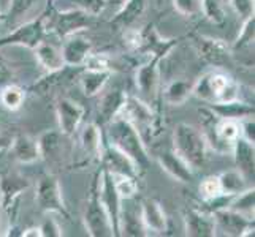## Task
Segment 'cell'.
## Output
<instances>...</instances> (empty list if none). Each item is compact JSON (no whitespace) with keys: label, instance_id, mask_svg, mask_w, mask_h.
I'll return each instance as SVG.
<instances>
[{"label":"cell","instance_id":"8","mask_svg":"<svg viewBox=\"0 0 255 237\" xmlns=\"http://www.w3.org/2000/svg\"><path fill=\"white\" fill-rule=\"evenodd\" d=\"M56 10V8H54ZM94 16L87 14L81 10H56V13L49 17V24H46V30H52L60 38H67L75 35L83 29L91 27Z\"/></svg>","mask_w":255,"mask_h":237},{"label":"cell","instance_id":"31","mask_svg":"<svg viewBox=\"0 0 255 237\" xmlns=\"http://www.w3.org/2000/svg\"><path fill=\"white\" fill-rule=\"evenodd\" d=\"M219 182H221L222 193H225V195H238V193L252 187L249 179L238 168L228 169L222 174H219Z\"/></svg>","mask_w":255,"mask_h":237},{"label":"cell","instance_id":"33","mask_svg":"<svg viewBox=\"0 0 255 237\" xmlns=\"http://www.w3.org/2000/svg\"><path fill=\"white\" fill-rule=\"evenodd\" d=\"M62 136L64 135L60 130H48L37 139L41 158H51L60 151V147H62Z\"/></svg>","mask_w":255,"mask_h":237},{"label":"cell","instance_id":"35","mask_svg":"<svg viewBox=\"0 0 255 237\" xmlns=\"http://www.w3.org/2000/svg\"><path fill=\"white\" fill-rule=\"evenodd\" d=\"M254 204H255V191L254 187H249L248 190L232 196L228 209L235 210V212H240L249 218H254Z\"/></svg>","mask_w":255,"mask_h":237},{"label":"cell","instance_id":"49","mask_svg":"<svg viewBox=\"0 0 255 237\" xmlns=\"http://www.w3.org/2000/svg\"><path fill=\"white\" fill-rule=\"evenodd\" d=\"M2 155H3V152H0V158H2Z\"/></svg>","mask_w":255,"mask_h":237},{"label":"cell","instance_id":"36","mask_svg":"<svg viewBox=\"0 0 255 237\" xmlns=\"http://www.w3.org/2000/svg\"><path fill=\"white\" fill-rule=\"evenodd\" d=\"M25 100V92L22 87L16 84H6L2 90H0V103L3 104V108L10 111H17Z\"/></svg>","mask_w":255,"mask_h":237},{"label":"cell","instance_id":"37","mask_svg":"<svg viewBox=\"0 0 255 237\" xmlns=\"http://www.w3.org/2000/svg\"><path fill=\"white\" fill-rule=\"evenodd\" d=\"M201 10L213 24H224L225 10L224 0H201Z\"/></svg>","mask_w":255,"mask_h":237},{"label":"cell","instance_id":"42","mask_svg":"<svg viewBox=\"0 0 255 237\" xmlns=\"http://www.w3.org/2000/svg\"><path fill=\"white\" fill-rule=\"evenodd\" d=\"M40 233H41V237H60V236H64L62 228H60V225L56 222V218H52V217H48L46 220L41 223Z\"/></svg>","mask_w":255,"mask_h":237},{"label":"cell","instance_id":"15","mask_svg":"<svg viewBox=\"0 0 255 237\" xmlns=\"http://www.w3.org/2000/svg\"><path fill=\"white\" fill-rule=\"evenodd\" d=\"M162 57L159 56H151L146 64L138 67L136 75H135V82L136 89L143 95L154 98L157 93V87H159V76H160V65Z\"/></svg>","mask_w":255,"mask_h":237},{"label":"cell","instance_id":"6","mask_svg":"<svg viewBox=\"0 0 255 237\" xmlns=\"http://www.w3.org/2000/svg\"><path fill=\"white\" fill-rule=\"evenodd\" d=\"M35 201H37L38 207L48 214H59L64 218L70 217L67 206L64 203L60 183L54 175L46 174L38 180L37 188H35Z\"/></svg>","mask_w":255,"mask_h":237},{"label":"cell","instance_id":"9","mask_svg":"<svg viewBox=\"0 0 255 237\" xmlns=\"http://www.w3.org/2000/svg\"><path fill=\"white\" fill-rule=\"evenodd\" d=\"M193 46H195L198 56L205 60V62L214 68H225L232 65V49L222 40L203 37V35H197L193 37Z\"/></svg>","mask_w":255,"mask_h":237},{"label":"cell","instance_id":"25","mask_svg":"<svg viewBox=\"0 0 255 237\" xmlns=\"http://www.w3.org/2000/svg\"><path fill=\"white\" fill-rule=\"evenodd\" d=\"M40 3H49V0H11L5 14V24L13 30L19 24L29 21L27 16L37 10Z\"/></svg>","mask_w":255,"mask_h":237},{"label":"cell","instance_id":"47","mask_svg":"<svg viewBox=\"0 0 255 237\" xmlns=\"http://www.w3.org/2000/svg\"><path fill=\"white\" fill-rule=\"evenodd\" d=\"M10 143H11V139L10 138H6L3 135H0V152H5L8 147H10Z\"/></svg>","mask_w":255,"mask_h":237},{"label":"cell","instance_id":"12","mask_svg":"<svg viewBox=\"0 0 255 237\" xmlns=\"http://www.w3.org/2000/svg\"><path fill=\"white\" fill-rule=\"evenodd\" d=\"M119 114H122V116L139 131L141 136L144 135V131H151L152 133V128L155 127V119H154L151 108H149L147 103H144L143 100L136 98V96L127 95Z\"/></svg>","mask_w":255,"mask_h":237},{"label":"cell","instance_id":"30","mask_svg":"<svg viewBox=\"0 0 255 237\" xmlns=\"http://www.w3.org/2000/svg\"><path fill=\"white\" fill-rule=\"evenodd\" d=\"M111 72H94V70H83V73L80 75V85L81 90L86 96H92L100 95L103 92L105 85L110 81Z\"/></svg>","mask_w":255,"mask_h":237},{"label":"cell","instance_id":"28","mask_svg":"<svg viewBox=\"0 0 255 237\" xmlns=\"http://www.w3.org/2000/svg\"><path fill=\"white\" fill-rule=\"evenodd\" d=\"M144 8L146 0H127L118 10L116 16L111 19V25L116 29H128L144 13Z\"/></svg>","mask_w":255,"mask_h":237},{"label":"cell","instance_id":"39","mask_svg":"<svg viewBox=\"0 0 255 237\" xmlns=\"http://www.w3.org/2000/svg\"><path fill=\"white\" fill-rule=\"evenodd\" d=\"M72 3V6H68L67 10H81L91 16H99L105 10V0H67Z\"/></svg>","mask_w":255,"mask_h":237},{"label":"cell","instance_id":"22","mask_svg":"<svg viewBox=\"0 0 255 237\" xmlns=\"http://www.w3.org/2000/svg\"><path fill=\"white\" fill-rule=\"evenodd\" d=\"M126 96H127L126 92L119 89V87H114V89L103 93V96L99 101V108H97L100 124L107 125L113 117L118 116L122 109V104L126 101Z\"/></svg>","mask_w":255,"mask_h":237},{"label":"cell","instance_id":"16","mask_svg":"<svg viewBox=\"0 0 255 237\" xmlns=\"http://www.w3.org/2000/svg\"><path fill=\"white\" fill-rule=\"evenodd\" d=\"M139 214H141V222L146 228L147 234H165L168 228V218L163 210V206L154 198L144 199L139 204Z\"/></svg>","mask_w":255,"mask_h":237},{"label":"cell","instance_id":"29","mask_svg":"<svg viewBox=\"0 0 255 237\" xmlns=\"http://www.w3.org/2000/svg\"><path fill=\"white\" fill-rule=\"evenodd\" d=\"M254 37H255V19H254V14H252V16L244 19L238 38H236L235 43L230 46L232 57L240 54V52H243V51H246V56L249 57V60L254 62Z\"/></svg>","mask_w":255,"mask_h":237},{"label":"cell","instance_id":"24","mask_svg":"<svg viewBox=\"0 0 255 237\" xmlns=\"http://www.w3.org/2000/svg\"><path fill=\"white\" fill-rule=\"evenodd\" d=\"M119 236H130V237L147 236V231H146V228L141 222L139 209L131 207V206H126L124 201H122V209H121Z\"/></svg>","mask_w":255,"mask_h":237},{"label":"cell","instance_id":"21","mask_svg":"<svg viewBox=\"0 0 255 237\" xmlns=\"http://www.w3.org/2000/svg\"><path fill=\"white\" fill-rule=\"evenodd\" d=\"M232 154L235 158V164L249 180H254V171H255V151L254 144L246 141L243 136H240L233 143Z\"/></svg>","mask_w":255,"mask_h":237},{"label":"cell","instance_id":"23","mask_svg":"<svg viewBox=\"0 0 255 237\" xmlns=\"http://www.w3.org/2000/svg\"><path fill=\"white\" fill-rule=\"evenodd\" d=\"M80 143H81L83 152L87 157L100 160L103 147H105V141H103L102 128L99 125L94 124V122L86 124L81 130V133H80Z\"/></svg>","mask_w":255,"mask_h":237},{"label":"cell","instance_id":"26","mask_svg":"<svg viewBox=\"0 0 255 237\" xmlns=\"http://www.w3.org/2000/svg\"><path fill=\"white\" fill-rule=\"evenodd\" d=\"M211 111H213L217 117L221 119H230V120H243L248 117H254V106L249 103H243L238 100L224 101V103H213L209 104Z\"/></svg>","mask_w":255,"mask_h":237},{"label":"cell","instance_id":"34","mask_svg":"<svg viewBox=\"0 0 255 237\" xmlns=\"http://www.w3.org/2000/svg\"><path fill=\"white\" fill-rule=\"evenodd\" d=\"M111 179L114 183V188H116L118 195L121 199H133L138 193V182L136 177L133 175H127V174H119V172H110Z\"/></svg>","mask_w":255,"mask_h":237},{"label":"cell","instance_id":"46","mask_svg":"<svg viewBox=\"0 0 255 237\" xmlns=\"http://www.w3.org/2000/svg\"><path fill=\"white\" fill-rule=\"evenodd\" d=\"M21 237H41V233H40V226H33V228H27V230H22V234Z\"/></svg>","mask_w":255,"mask_h":237},{"label":"cell","instance_id":"45","mask_svg":"<svg viewBox=\"0 0 255 237\" xmlns=\"http://www.w3.org/2000/svg\"><path fill=\"white\" fill-rule=\"evenodd\" d=\"M11 79V70L8 68V65L0 59V85L6 84Z\"/></svg>","mask_w":255,"mask_h":237},{"label":"cell","instance_id":"3","mask_svg":"<svg viewBox=\"0 0 255 237\" xmlns=\"http://www.w3.org/2000/svg\"><path fill=\"white\" fill-rule=\"evenodd\" d=\"M238 82L228 73L222 72L221 68L203 75L193 84L192 89V95L206 101L208 104L238 100Z\"/></svg>","mask_w":255,"mask_h":237},{"label":"cell","instance_id":"48","mask_svg":"<svg viewBox=\"0 0 255 237\" xmlns=\"http://www.w3.org/2000/svg\"><path fill=\"white\" fill-rule=\"evenodd\" d=\"M127 2V0H105V5H110V6H114V8H119L124 5Z\"/></svg>","mask_w":255,"mask_h":237},{"label":"cell","instance_id":"27","mask_svg":"<svg viewBox=\"0 0 255 237\" xmlns=\"http://www.w3.org/2000/svg\"><path fill=\"white\" fill-rule=\"evenodd\" d=\"M35 51V57L40 62V65L46 70V72H57V70H62L65 65L64 62V56H62V49L57 48L52 43H48L43 40L40 45L33 49Z\"/></svg>","mask_w":255,"mask_h":237},{"label":"cell","instance_id":"13","mask_svg":"<svg viewBox=\"0 0 255 237\" xmlns=\"http://www.w3.org/2000/svg\"><path fill=\"white\" fill-rule=\"evenodd\" d=\"M182 220H184L186 236H190V237H214V236H217L213 214L206 212L203 209L200 210V209L187 207L182 212Z\"/></svg>","mask_w":255,"mask_h":237},{"label":"cell","instance_id":"18","mask_svg":"<svg viewBox=\"0 0 255 237\" xmlns=\"http://www.w3.org/2000/svg\"><path fill=\"white\" fill-rule=\"evenodd\" d=\"M157 160H159L160 168L174 180L181 183H190L193 180V168L174 151H165L159 154Z\"/></svg>","mask_w":255,"mask_h":237},{"label":"cell","instance_id":"50","mask_svg":"<svg viewBox=\"0 0 255 237\" xmlns=\"http://www.w3.org/2000/svg\"><path fill=\"white\" fill-rule=\"evenodd\" d=\"M0 236H2V233H0Z\"/></svg>","mask_w":255,"mask_h":237},{"label":"cell","instance_id":"43","mask_svg":"<svg viewBox=\"0 0 255 237\" xmlns=\"http://www.w3.org/2000/svg\"><path fill=\"white\" fill-rule=\"evenodd\" d=\"M230 3L236 14L243 19L254 14V0H230Z\"/></svg>","mask_w":255,"mask_h":237},{"label":"cell","instance_id":"40","mask_svg":"<svg viewBox=\"0 0 255 237\" xmlns=\"http://www.w3.org/2000/svg\"><path fill=\"white\" fill-rule=\"evenodd\" d=\"M83 67L86 70H94V72H111L110 59L105 54H94V52L86 57Z\"/></svg>","mask_w":255,"mask_h":237},{"label":"cell","instance_id":"38","mask_svg":"<svg viewBox=\"0 0 255 237\" xmlns=\"http://www.w3.org/2000/svg\"><path fill=\"white\" fill-rule=\"evenodd\" d=\"M200 195L205 201H209V199H214L221 195H225L222 193V188H221V182H219V175H208L200 183Z\"/></svg>","mask_w":255,"mask_h":237},{"label":"cell","instance_id":"20","mask_svg":"<svg viewBox=\"0 0 255 237\" xmlns=\"http://www.w3.org/2000/svg\"><path fill=\"white\" fill-rule=\"evenodd\" d=\"M10 149L14 155V158L22 164H30L38 161L41 155H40V149H38V141L30 135H16L11 143Z\"/></svg>","mask_w":255,"mask_h":237},{"label":"cell","instance_id":"4","mask_svg":"<svg viewBox=\"0 0 255 237\" xmlns=\"http://www.w3.org/2000/svg\"><path fill=\"white\" fill-rule=\"evenodd\" d=\"M46 14L41 13L38 17L25 21L14 27L6 37L0 38V48L3 46H25L35 49L46 37Z\"/></svg>","mask_w":255,"mask_h":237},{"label":"cell","instance_id":"44","mask_svg":"<svg viewBox=\"0 0 255 237\" xmlns=\"http://www.w3.org/2000/svg\"><path fill=\"white\" fill-rule=\"evenodd\" d=\"M240 125H241V136L249 141L251 144H255V122L254 117H248V119H243L240 120Z\"/></svg>","mask_w":255,"mask_h":237},{"label":"cell","instance_id":"14","mask_svg":"<svg viewBox=\"0 0 255 237\" xmlns=\"http://www.w3.org/2000/svg\"><path fill=\"white\" fill-rule=\"evenodd\" d=\"M56 116L59 122V130L64 136H73L84 117V108L80 103L70 98H60L56 103Z\"/></svg>","mask_w":255,"mask_h":237},{"label":"cell","instance_id":"10","mask_svg":"<svg viewBox=\"0 0 255 237\" xmlns=\"http://www.w3.org/2000/svg\"><path fill=\"white\" fill-rule=\"evenodd\" d=\"M216 231H222L224 236L246 237L254 236V218L246 217L232 209H219L213 212Z\"/></svg>","mask_w":255,"mask_h":237},{"label":"cell","instance_id":"51","mask_svg":"<svg viewBox=\"0 0 255 237\" xmlns=\"http://www.w3.org/2000/svg\"><path fill=\"white\" fill-rule=\"evenodd\" d=\"M49 2H51V0H49Z\"/></svg>","mask_w":255,"mask_h":237},{"label":"cell","instance_id":"17","mask_svg":"<svg viewBox=\"0 0 255 237\" xmlns=\"http://www.w3.org/2000/svg\"><path fill=\"white\" fill-rule=\"evenodd\" d=\"M100 161L103 163V168L108 169L110 172L127 174V175H133V177H138L139 175L138 168L133 163V160H131L128 155L121 152L119 149H116L108 143H105Z\"/></svg>","mask_w":255,"mask_h":237},{"label":"cell","instance_id":"5","mask_svg":"<svg viewBox=\"0 0 255 237\" xmlns=\"http://www.w3.org/2000/svg\"><path fill=\"white\" fill-rule=\"evenodd\" d=\"M84 228L87 234L91 237H113V228L110 223V218L107 210L99 199V193H97V174L92 182L91 196L87 199L86 210H84Z\"/></svg>","mask_w":255,"mask_h":237},{"label":"cell","instance_id":"1","mask_svg":"<svg viewBox=\"0 0 255 237\" xmlns=\"http://www.w3.org/2000/svg\"><path fill=\"white\" fill-rule=\"evenodd\" d=\"M107 143L128 155L136 164L139 174L147 169L149 155L144 139L122 114H118L107 124Z\"/></svg>","mask_w":255,"mask_h":237},{"label":"cell","instance_id":"41","mask_svg":"<svg viewBox=\"0 0 255 237\" xmlns=\"http://www.w3.org/2000/svg\"><path fill=\"white\" fill-rule=\"evenodd\" d=\"M173 6L182 16H193L201 11V0H173Z\"/></svg>","mask_w":255,"mask_h":237},{"label":"cell","instance_id":"19","mask_svg":"<svg viewBox=\"0 0 255 237\" xmlns=\"http://www.w3.org/2000/svg\"><path fill=\"white\" fill-rule=\"evenodd\" d=\"M60 49H62L64 62L67 67H83L86 57L92 52V43L75 33L67 37L64 46Z\"/></svg>","mask_w":255,"mask_h":237},{"label":"cell","instance_id":"11","mask_svg":"<svg viewBox=\"0 0 255 237\" xmlns=\"http://www.w3.org/2000/svg\"><path fill=\"white\" fill-rule=\"evenodd\" d=\"M29 188V180L19 175H3L0 177V209L11 218L16 217L19 209V199Z\"/></svg>","mask_w":255,"mask_h":237},{"label":"cell","instance_id":"7","mask_svg":"<svg viewBox=\"0 0 255 237\" xmlns=\"http://www.w3.org/2000/svg\"><path fill=\"white\" fill-rule=\"evenodd\" d=\"M97 193L99 199L107 210L110 223L113 228L114 236H119V220H121V209H122V199L118 195L114 183L111 179V174L108 169L102 168L100 172H97Z\"/></svg>","mask_w":255,"mask_h":237},{"label":"cell","instance_id":"2","mask_svg":"<svg viewBox=\"0 0 255 237\" xmlns=\"http://www.w3.org/2000/svg\"><path fill=\"white\" fill-rule=\"evenodd\" d=\"M208 143L203 131L186 122H179L173 130V151L182 157L193 169L208 161Z\"/></svg>","mask_w":255,"mask_h":237},{"label":"cell","instance_id":"32","mask_svg":"<svg viewBox=\"0 0 255 237\" xmlns=\"http://www.w3.org/2000/svg\"><path fill=\"white\" fill-rule=\"evenodd\" d=\"M192 89H193V82L186 81V79H174L171 81L166 89L163 92V98L168 104H173V106H181L184 104L189 96L192 95Z\"/></svg>","mask_w":255,"mask_h":237}]
</instances>
